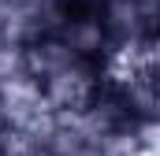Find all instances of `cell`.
I'll use <instances>...</instances> for the list:
<instances>
[{"instance_id":"3957f363","label":"cell","mask_w":160,"mask_h":156,"mask_svg":"<svg viewBox=\"0 0 160 156\" xmlns=\"http://www.w3.org/2000/svg\"><path fill=\"white\" fill-rule=\"evenodd\" d=\"M60 7L63 11H97L101 0H60Z\"/></svg>"},{"instance_id":"6da1fadb","label":"cell","mask_w":160,"mask_h":156,"mask_svg":"<svg viewBox=\"0 0 160 156\" xmlns=\"http://www.w3.org/2000/svg\"><path fill=\"white\" fill-rule=\"evenodd\" d=\"M19 63H22V75L38 85V93L45 97V104L52 112H75V108H82L86 97L93 93L97 78L108 71L104 63L71 52L56 34H41L30 45H22Z\"/></svg>"},{"instance_id":"7a4b0ae2","label":"cell","mask_w":160,"mask_h":156,"mask_svg":"<svg viewBox=\"0 0 160 156\" xmlns=\"http://www.w3.org/2000/svg\"><path fill=\"white\" fill-rule=\"evenodd\" d=\"M52 34L63 41L71 52H78L86 60H97L104 67H112V56H108V37H104V26H101V15L97 11H63L60 22L52 26Z\"/></svg>"}]
</instances>
